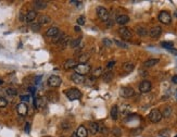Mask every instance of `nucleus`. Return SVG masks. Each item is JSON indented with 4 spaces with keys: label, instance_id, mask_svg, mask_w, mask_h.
Segmentation results:
<instances>
[{
    "label": "nucleus",
    "instance_id": "obj_1",
    "mask_svg": "<svg viewBox=\"0 0 177 137\" xmlns=\"http://www.w3.org/2000/svg\"><path fill=\"white\" fill-rule=\"evenodd\" d=\"M64 94H65L66 98L71 101H74V100H78L82 98V91L79 90L78 88H69L64 90Z\"/></svg>",
    "mask_w": 177,
    "mask_h": 137
},
{
    "label": "nucleus",
    "instance_id": "obj_2",
    "mask_svg": "<svg viewBox=\"0 0 177 137\" xmlns=\"http://www.w3.org/2000/svg\"><path fill=\"white\" fill-rule=\"evenodd\" d=\"M159 21L162 23V24H165V25H169L171 24V22H172V15L169 14V11H161L159 13Z\"/></svg>",
    "mask_w": 177,
    "mask_h": 137
},
{
    "label": "nucleus",
    "instance_id": "obj_3",
    "mask_svg": "<svg viewBox=\"0 0 177 137\" xmlns=\"http://www.w3.org/2000/svg\"><path fill=\"white\" fill-rule=\"evenodd\" d=\"M90 70H91L90 65H88L87 63H85V64L79 63V64H77V65H76V67H75V73H77V74H79V75H83V76H85V75L88 74V73L90 72Z\"/></svg>",
    "mask_w": 177,
    "mask_h": 137
},
{
    "label": "nucleus",
    "instance_id": "obj_4",
    "mask_svg": "<svg viewBox=\"0 0 177 137\" xmlns=\"http://www.w3.org/2000/svg\"><path fill=\"white\" fill-rule=\"evenodd\" d=\"M148 118L152 123H159L162 120V114H161V111H159L158 109H153L150 111Z\"/></svg>",
    "mask_w": 177,
    "mask_h": 137
},
{
    "label": "nucleus",
    "instance_id": "obj_5",
    "mask_svg": "<svg viewBox=\"0 0 177 137\" xmlns=\"http://www.w3.org/2000/svg\"><path fill=\"white\" fill-rule=\"evenodd\" d=\"M97 15H98V17L101 20V21H103V22L109 21L110 14H109V11H108L104 7H98V8H97Z\"/></svg>",
    "mask_w": 177,
    "mask_h": 137
},
{
    "label": "nucleus",
    "instance_id": "obj_6",
    "mask_svg": "<svg viewBox=\"0 0 177 137\" xmlns=\"http://www.w3.org/2000/svg\"><path fill=\"white\" fill-rule=\"evenodd\" d=\"M61 84H62V79L58 75H51L49 79H48V85H49L50 87H53V88L59 87Z\"/></svg>",
    "mask_w": 177,
    "mask_h": 137
},
{
    "label": "nucleus",
    "instance_id": "obj_7",
    "mask_svg": "<svg viewBox=\"0 0 177 137\" xmlns=\"http://www.w3.org/2000/svg\"><path fill=\"white\" fill-rule=\"evenodd\" d=\"M151 87H152V85H151V82L150 81H142L141 83L139 84V90L141 94H148L149 91L151 90Z\"/></svg>",
    "mask_w": 177,
    "mask_h": 137
},
{
    "label": "nucleus",
    "instance_id": "obj_8",
    "mask_svg": "<svg viewBox=\"0 0 177 137\" xmlns=\"http://www.w3.org/2000/svg\"><path fill=\"white\" fill-rule=\"evenodd\" d=\"M119 95L124 98H129L135 95V90L132 87H122L119 89Z\"/></svg>",
    "mask_w": 177,
    "mask_h": 137
},
{
    "label": "nucleus",
    "instance_id": "obj_9",
    "mask_svg": "<svg viewBox=\"0 0 177 137\" xmlns=\"http://www.w3.org/2000/svg\"><path fill=\"white\" fill-rule=\"evenodd\" d=\"M119 34L121 35V37L124 38V39H130L133 36L132 31L127 27H121L119 29Z\"/></svg>",
    "mask_w": 177,
    "mask_h": 137
},
{
    "label": "nucleus",
    "instance_id": "obj_10",
    "mask_svg": "<svg viewBox=\"0 0 177 137\" xmlns=\"http://www.w3.org/2000/svg\"><path fill=\"white\" fill-rule=\"evenodd\" d=\"M17 112L20 114V115L24 116L27 114L28 112V107H27V104H24V102H21L17 106Z\"/></svg>",
    "mask_w": 177,
    "mask_h": 137
},
{
    "label": "nucleus",
    "instance_id": "obj_11",
    "mask_svg": "<svg viewBox=\"0 0 177 137\" xmlns=\"http://www.w3.org/2000/svg\"><path fill=\"white\" fill-rule=\"evenodd\" d=\"M34 104L37 109H42L46 107L47 104V98L46 97H38L34 100Z\"/></svg>",
    "mask_w": 177,
    "mask_h": 137
},
{
    "label": "nucleus",
    "instance_id": "obj_12",
    "mask_svg": "<svg viewBox=\"0 0 177 137\" xmlns=\"http://www.w3.org/2000/svg\"><path fill=\"white\" fill-rule=\"evenodd\" d=\"M71 81L75 84H84L85 83V76L79 75L77 73H73L71 75Z\"/></svg>",
    "mask_w": 177,
    "mask_h": 137
},
{
    "label": "nucleus",
    "instance_id": "obj_13",
    "mask_svg": "<svg viewBox=\"0 0 177 137\" xmlns=\"http://www.w3.org/2000/svg\"><path fill=\"white\" fill-rule=\"evenodd\" d=\"M161 34H162V29L160 26H154L149 31V35L152 38H159L161 36Z\"/></svg>",
    "mask_w": 177,
    "mask_h": 137
},
{
    "label": "nucleus",
    "instance_id": "obj_14",
    "mask_svg": "<svg viewBox=\"0 0 177 137\" xmlns=\"http://www.w3.org/2000/svg\"><path fill=\"white\" fill-rule=\"evenodd\" d=\"M89 126H88V134H91V135H96V134L99 132V125L96 123V122H89Z\"/></svg>",
    "mask_w": 177,
    "mask_h": 137
},
{
    "label": "nucleus",
    "instance_id": "obj_15",
    "mask_svg": "<svg viewBox=\"0 0 177 137\" xmlns=\"http://www.w3.org/2000/svg\"><path fill=\"white\" fill-rule=\"evenodd\" d=\"M77 64H78V63H77L76 60L70 59V60H66L65 62H64V65H63V67H64L65 70H71V69H75Z\"/></svg>",
    "mask_w": 177,
    "mask_h": 137
},
{
    "label": "nucleus",
    "instance_id": "obj_16",
    "mask_svg": "<svg viewBox=\"0 0 177 137\" xmlns=\"http://www.w3.org/2000/svg\"><path fill=\"white\" fill-rule=\"evenodd\" d=\"M116 23L119 25H125L127 24L128 22H129V17L128 15H125V14H121V15H119V17H116Z\"/></svg>",
    "mask_w": 177,
    "mask_h": 137
},
{
    "label": "nucleus",
    "instance_id": "obj_17",
    "mask_svg": "<svg viewBox=\"0 0 177 137\" xmlns=\"http://www.w3.org/2000/svg\"><path fill=\"white\" fill-rule=\"evenodd\" d=\"M60 32V29L58 27H50L49 29H47V32H46V36H48V37H54V36H57Z\"/></svg>",
    "mask_w": 177,
    "mask_h": 137
},
{
    "label": "nucleus",
    "instance_id": "obj_18",
    "mask_svg": "<svg viewBox=\"0 0 177 137\" xmlns=\"http://www.w3.org/2000/svg\"><path fill=\"white\" fill-rule=\"evenodd\" d=\"M160 62L159 59H148L144 62V67H152L154 65H157L158 63Z\"/></svg>",
    "mask_w": 177,
    "mask_h": 137
},
{
    "label": "nucleus",
    "instance_id": "obj_19",
    "mask_svg": "<svg viewBox=\"0 0 177 137\" xmlns=\"http://www.w3.org/2000/svg\"><path fill=\"white\" fill-rule=\"evenodd\" d=\"M76 134H77L78 137H88V131H87V129L84 125H81L78 129H77Z\"/></svg>",
    "mask_w": 177,
    "mask_h": 137
},
{
    "label": "nucleus",
    "instance_id": "obj_20",
    "mask_svg": "<svg viewBox=\"0 0 177 137\" xmlns=\"http://www.w3.org/2000/svg\"><path fill=\"white\" fill-rule=\"evenodd\" d=\"M47 99L51 101V102H56V101H58L59 100V95L58 92H56V91H49L48 94H47V97H46Z\"/></svg>",
    "mask_w": 177,
    "mask_h": 137
},
{
    "label": "nucleus",
    "instance_id": "obj_21",
    "mask_svg": "<svg viewBox=\"0 0 177 137\" xmlns=\"http://www.w3.org/2000/svg\"><path fill=\"white\" fill-rule=\"evenodd\" d=\"M37 17V12L35 10H32V11H28L26 13V17H25V20L27 22H33Z\"/></svg>",
    "mask_w": 177,
    "mask_h": 137
},
{
    "label": "nucleus",
    "instance_id": "obj_22",
    "mask_svg": "<svg viewBox=\"0 0 177 137\" xmlns=\"http://www.w3.org/2000/svg\"><path fill=\"white\" fill-rule=\"evenodd\" d=\"M110 115L113 120H117V118H119V107L114 104L113 107L111 108V111H110Z\"/></svg>",
    "mask_w": 177,
    "mask_h": 137
},
{
    "label": "nucleus",
    "instance_id": "obj_23",
    "mask_svg": "<svg viewBox=\"0 0 177 137\" xmlns=\"http://www.w3.org/2000/svg\"><path fill=\"white\" fill-rule=\"evenodd\" d=\"M134 69H135V65L133 62H125L123 64V71L126 73H130Z\"/></svg>",
    "mask_w": 177,
    "mask_h": 137
},
{
    "label": "nucleus",
    "instance_id": "obj_24",
    "mask_svg": "<svg viewBox=\"0 0 177 137\" xmlns=\"http://www.w3.org/2000/svg\"><path fill=\"white\" fill-rule=\"evenodd\" d=\"M102 79L106 82V83H110L112 79H113V73H112L111 71L104 72L102 74Z\"/></svg>",
    "mask_w": 177,
    "mask_h": 137
},
{
    "label": "nucleus",
    "instance_id": "obj_25",
    "mask_svg": "<svg viewBox=\"0 0 177 137\" xmlns=\"http://www.w3.org/2000/svg\"><path fill=\"white\" fill-rule=\"evenodd\" d=\"M50 22H51V19H50L48 15H40L39 19H38V23H39L40 25L48 24V23H50Z\"/></svg>",
    "mask_w": 177,
    "mask_h": 137
},
{
    "label": "nucleus",
    "instance_id": "obj_26",
    "mask_svg": "<svg viewBox=\"0 0 177 137\" xmlns=\"http://www.w3.org/2000/svg\"><path fill=\"white\" fill-rule=\"evenodd\" d=\"M90 59V57H89V54H83L79 56L78 58V61L79 63H82V64H85V63H87V61Z\"/></svg>",
    "mask_w": 177,
    "mask_h": 137
},
{
    "label": "nucleus",
    "instance_id": "obj_27",
    "mask_svg": "<svg viewBox=\"0 0 177 137\" xmlns=\"http://www.w3.org/2000/svg\"><path fill=\"white\" fill-rule=\"evenodd\" d=\"M81 42H82V37L79 36V37L75 38V39H72L71 42H70V46L72 47V48H77L78 45L81 44Z\"/></svg>",
    "mask_w": 177,
    "mask_h": 137
},
{
    "label": "nucleus",
    "instance_id": "obj_28",
    "mask_svg": "<svg viewBox=\"0 0 177 137\" xmlns=\"http://www.w3.org/2000/svg\"><path fill=\"white\" fill-rule=\"evenodd\" d=\"M171 113H172V108L167 106V107H165L163 109V111L161 112V114H162V118H169L171 115Z\"/></svg>",
    "mask_w": 177,
    "mask_h": 137
},
{
    "label": "nucleus",
    "instance_id": "obj_29",
    "mask_svg": "<svg viewBox=\"0 0 177 137\" xmlns=\"http://www.w3.org/2000/svg\"><path fill=\"white\" fill-rule=\"evenodd\" d=\"M71 40H72V39H71L70 36H64V37H63V39H62L61 42H60V45H61L62 48H65L66 46H67L71 42Z\"/></svg>",
    "mask_w": 177,
    "mask_h": 137
},
{
    "label": "nucleus",
    "instance_id": "obj_30",
    "mask_svg": "<svg viewBox=\"0 0 177 137\" xmlns=\"http://www.w3.org/2000/svg\"><path fill=\"white\" fill-rule=\"evenodd\" d=\"M136 32H137V34H138L139 36H146V35L148 34V31H147V29H146V27H142V26L137 27Z\"/></svg>",
    "mask_w": 177,
    "mask_h": 137
},
{
    "label": "nucleus",
    "instance_id": "obj_31",
    "mask_svg": "<svg viewBox=\"0 0 177 137\" xmlns=\"http://www.w3.org/2000/svg\"><path fill=\"white\" fill-rule=\"evenodd\" d=\"M34 3H35V7L37 9H39V10H42V9L47 8V2H46V1H35Z\"/></svg>",
    "mask_w": 177,
    "mask_h": 137
},
{
    "label": "nucleus",
    "instance_id": "obj_32",
    "mask_svg": "<svg viewBox=\"0 0 177 137\" xmlns=\"http://www.w3.org/2000/svg\"><path fill=\"white\" fill-rule=\"evenodd\" d=\"M161 46H162L163 48H165V49L169 50L174 47V44L172 42H161Z\"/></svg>",
    "mask_w": 177,
    "mask_h": 137
},
{
    "label": "nucleus",
    "instance_id": "obj_33",
    "mask_svg": "<svg viewBox=\"0 0 177 137\" xmlns=\"http://www.w3.org/2000/svg\"><path fill=\"white\" fill-rule=\"evenodd\" d=\"M65 35L63 33H60L59 32V34L57 35V36H54V39H53V42L54 44H60V42H61L62 39H63V37H64Z\"/></svg>",
    "mask_w": 177,
    "mask_h": 137
},
{
    "label": "nucleus",
    "instance_id": "obj_34",
    "mask_svg": "<svg viewBox=\"0 0 177 137\" xmlns=\"http://www.w3.org/2000/svg\"><path fill=\"white\" fill-rule=\"evenodd\" d=\"M101 74H103L102 67H98V69H96V70L94 71V73H92V77L97 79V77H99V76H101Z\"/></svg>",
    "mask_w": 177,
    "mask_h": 137
},
{
    "label": "nucleus",
    "instance_id": "obj_35",
    "mask_svg": "<svg viewBox=\"0 0 177 137\" xmlns=\"http://www.w3.org/2000/svg\"><path fill=\"white\" fill-rule=\"evenodd\" d=\"M41 25L38 23V22H34V23H32V25H31V29H32V31H34V32H38L39 29H40Z\"/></svg>",
    "mask_w": 177,
    "mask_h": 137
},
{
    "label": "nucleus",
    "instance_id": "obj_36",
    "mask_svg": "<svg viewBox=\"0 0 177 137\" xmlns=\"http://www.w3.org/2000/svg\"><path fill=\"white\" fill-rule=\"evenodd\" d=\"M114 42L116 44V46H119V48H124V49L128 48V45H127V44H125V42H121V40H119V39H115V40H114Z\"/></svg>",
    "mask_w": 177,
    "mask_h": 137
},
{
    "label": "nucleus",
    "instance_id": "obj_37",
    "mask_svg": "<svg viewBox=\"0 0 177 137\" xmlns=\"http://www.w3.org/2000/svg\"><path fill=\"white\" fill-rule=\"evenodd\" d=\"M7 94H8L9 96H17V91L15 88H11V87H9L7 88Z\"/></svg>",
    "mask_w": 177,
    "mask_h": 137
},
{
    "label": "nucleus",
    "instance_id": "obj_38",
    "mask_svg": "<svg viewBox=\"0 0 177 137\" xmlns=\"http://www.w3.org/2000/svg\"><path fill=\"white\" fill-rule=\"evenodd\" d=\"M8 104V101L3 97H0V108H4Z\"/></svg>",
    "mask_w": 177,
    "mask_h": 137
},
{
    "label": "nucleus",
    "instance_id": "obj_39",
    "mask_svg": "<svg viewBox=\"0 0 177 137\" xmlns=\"http://www.w3.org/2000/svg\"><path fill=\"white\" fill-rule=\"evenodd\" d=\"M161 137H169V129H163V131H161L160 133H159Z\"/></svg>",
    "mask_w": 177,
    "mask_h": 137
},
{
    "label": "nucleus",
    "instance_id": "obj_40",
    "mask_svg": "<svg viewBox=\"0 0 177 137\" xmlns=\"http://www.w3.org/2000/svg\"><path fill=\"white\" fill-rule=\"evenodd\" d=\"M85 21H86V20H85V17L81 15V17L77 19V24H78V25H84V24H85Z\"/></svg>",
    "mask_w": 177,
    "mask_h": 137
},
{
    "label": "nucleus",
    "instance_id": "obj_41",
    "mask_svg": "<svg viewBox=\"0 0 177 137\" xmlns=\"http://www.w3.org/2000/svg\"><path fill=\"white\" fill-rule=\"evenodd\" d=\"M103 44H104V46H107V47H110V46L112 45V42L109 38H104V39H103Z\"/></svg>",
    "mask_w": 177,
    "mask_h": 137
},
{
    "label": "nucleus",
    "instance_id": "obj_42",
    "mask_svg": "<svg viewBox=\"0 0 177 137\" xmlns=\"http://www.w3.org/2000/svg\"><path fill=\"white\" fill-rule=\"evenodd\" d=\"M114 65H115V61H109V62L107 63V67L109 69V70H111Z\"/></svg>",
    "mask_w": 177,
    "mask_h": 137
},
{
    "label": "nucleus",
    "instance_id": "obj_43",
    "mask_svg": "<svg viewBox=\"0 0 177 137\" xmlns=\"http://www.w3.org/2000/svg\"><path fill=\"white\" fill-rule=\"evenodd\" d=\"M21 100H23V101H28L29 96L28 95H22L21 96Z\"/></svg>",
    "mask_w": 177,
    "mask_h": 137
},
{
    "label": "nucleus",
    "instance_id": "obj_44",
    "mask_svg": "<svg viewBox=\"0 0 177 137\" xmlns=\"http://www.w3.org/2000/svg\"><path fill=\"white\" fill-rule=\"evenodd\" d=\"M29 131H31V124L27 122V123L25 124V132H26V133H29Z\"/></svg>",
    "mask_w": 177,
    "mask_h": 137
},
{
    "label": "nucleus",
    "instance_id": "obj_45",
    "mask_svg": "<svg viewBox=\"0 0 177 137\" xmlns=\"http://www.w3.org/2000/svg\"><path fill=\"white\" fill-rule=\"evenodd\" d=\"M169 52H171V54H173L174 56H176V57H177V49H175V48H172V49H169Z\"/></svg>",
    "mask_w": 177,
    "mask_h": 137
},
{
    "label": "nucleus",
    "instance_id": "obj_46",
    "mask_svg": "<svg viewBox=\"0 0 177 137\" xmlns=\"http://www.w3.org/2000/svg\"><path fill=\"white\" fill-rule=\"evenodd\" d=\"M172 82L174 84H177V75H174L173 77H172Z\"/></svg>",
    "mask_w": 177,
    "mask_h": 137
},
{
    "label": "nucleus",
    "instance_id": "obj_47",
    "mask_svg": "<svg viewBox=\"0 0 177 137\" xmlns=\"http://www.w3.org/2000/svg\"><path fill=\"white\" fill-rule=\"evenodd\" d=\"M114 133H115V136H121V131L119 129H115Z\"/></svg>",
    "mask_w": 177,
    "mask_h": 137
},
{
    "label": "nucleus",
    "instance_id": "obj_48",
    "mask_svg": "<svg viewBox=\"0 0 177 137\" xmlns=\"http://www.w3.org/2000/svg\"><path fill=\"white\" fill-rule=\"evenodd\" d=\"M29 91H31V94H32V95H34V94H35V88L29 87Z\"/></svg>",
    "mask_w": 177,
    "mask_h": 137
},
{
    "label": "nucleus",
    "instance_id": "obj_49",
    "mask_svg": "<svg viewBox=\"0 0 177 137\" xmlns=\"http://www.w3.org/2000/svg\"><path fill=\"white\" fill-rule=\"evenodd\" d=\"M71 3H74L76 4V6H78V4L81 3V1H71Z\"/></svg>",
    "mask_w": 177,
    "mask_h": 137
},
{
    "label": "nucleus",
    "instance_id": "obj_50",
    "mask_svg": "<svg viewBox=\"0 0 177 137\" xmlns=\"http://www.w3.org/2000/svg\"><path fill=\"white\" fill-rule=\"evenodd\" d=\"M74 31H75V32H79V31H81V29H79V27H78V26H75V27H74Z\"/></svg>",
    "mask_w": 177,
    "mask_h": 137
},
{
    "label": "nucleus",
    "instance_id": "obj_51",
    "mask_svg": "<svg viewBox=\"0 0 177 137\" xmlns=\"http://www.w3.org/2000/svg\"><path fill=\"white\" fill-rule=\"evenodd\" d=\"M71 137H78V136H77V134H76V133H75V132H74V133H73V134H72V135H71Z\"/></svg>",
    "mask_w": 177,
    "mask_h": 137
},
{
    "label": "nucleus",
    "instance_id": "obj_52",
    "mask_svg": "<svg viewBox=\"0 0 177 137\" xmlns=\"http://www.w3.org/2000/svg\"><path fill=\"white\" fill-rule=\"evenodd\" d=\"M2 84H3V82H2L1 79H0V85H2Z\"/></svg>",
    "mask_w": 177,
    "mask_h": 137
},
{
    "label": "nucleus",
    "instance_id": "obj_53",
    "mask_svg": "<svg viewBox=\"0 0 177 137\" xmlns=\"http://www.w3.org/2000/svg\"><path fill=\"white\" fill-rule=\"evenodd\" d=\"M46 137H49V136H46Z\"/></svg>",
    "mask_w": 177,
    "mask_h": 137
},
{
    "label": "nucleus",
    "instance_id": "obj_54",
    "mask_svg": "<svg viewBox=\"0 0 177 137\" xmlns=\"http://www.w3.org/2000/svg\"><path fill=\"white\" fill-rule=\"evenodd\" d=\"M175 137H177V135H176V136H175Z\"/></svg>",
    "mask_w": 177,
    "mask_h": 137
},
{
    "label": "nucleus",
    "instance_id": "obj_55",
    "mask_svg": "<svg viewBox=\"0 0 177 137\" xmlns=\"http://www.w3.org/2000/svg\"><path fill=\"white\" fill-rule=\"evenodd\" d=\"M176 97H177V95H176Z\"/></svg>",
    "mask_w": 177,
    "mask_h": 137
}]
</instances>
